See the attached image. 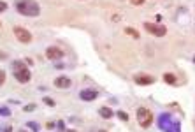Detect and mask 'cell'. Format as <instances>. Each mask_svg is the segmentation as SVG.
I'll list each match as a JSON object with an SVG mask.
<instances>
[{
	"mask_svg": "<svg viewBox=\"0 0 195 132\" xmlns=\"http://www.w3.org/2000/svg\"><path fill=\"white\" fill-rule=\"evenodd\" d=\"M158 125H160V129L164 132H181V130H179V122L172 120L167 113L160 115V118H158Z\"/></svg>",
	"mask_w": 195,
	"mask_h": 132,
	"instance_id": "cell-2",
	"label": "cell"
},
{
	"mask_svg": "<svg viewBox=\"0 0 195 132\" xmlns=\"http://www.w3.org/2000/svg\"><path fill=\"white\" fill-rule=\"evenodd\" d=\"M11 130H13V129H11V127H7V129H6L4 132H11Z\"/></svg>",
	"mask_w": 195,
	"mask_h": 132,
	"instance_id": "cell-26",
	"label": "cell"
},
{
	"mask_svg": "<svg viewBox=\"0 0 195 132\" xmlns=\"http://www.w3.org/2000/svg\"><path fill=\"white\" fill-rule=\"evenodd\" d=\"M28 127H30V129H32V130H39V125H37V122H28Z\"/></svg>",
	"mask_w": 195,
	"mask_h": 132,
	"instance_id": "cell-19",
	"label": "cell"
},
{
	"mask_svg": "<svg viewBox=\"0 0 195 132\" xmlns=\"http://www.w3.org/2000/svg\"><path fill=\"white\" fill-rule=\"evenodd\" d=\"M20 132H28V130H20Z\"/></svg>",
	"mask_w": 195,
	"mask_h": 132,
	"instance_id": "cell-29",
	"label": "cell"
},
{
	"mask_svg": "<svg viewBox=\"0 0 195 132\" xmlns=\"http://www.w3.org/2000/svg\"><path fill=\"white\" fill-rule=\"evenodd\" d=\"M0 27H2V23H0Z\"/></svg>",
	"mask_w": 195,
	"mask_h": 132,
	"instance_id": "cell-30",
	"label": "cell"
},
{
	"mask_svg": "<svg viewBox=\"0 0 195 132\" xmlns=\"http://www.w3.org/2000/svg\"><path fill=\"white\" fill-rule=\"evenodd\" d=\"M79 97H81V100L90 102V100H95V99L98 97V92L97 90H83L79 93Z\"/></svg>",
	"mask_w": 195,
	"mask_h": 132,
	"instance_id": "cell-9",
	"label": "cell"
},
{
	"mask_svg": "<svg viewBox=\"0 0 195 132\" xmlns=\"http://www.w3.org/2000/svg\"><path fill=\"white\" fill-rule=\"evenodd\" d=\"M55 86L56 88H70V86H72V81H70L69 77L60 76V77H56L55 79Z\"/></svg>",
	"mask_w": 195,
	"mask_h": 132,
	"instance_id": "cell-10",
	"label": "cell"
},
{
	"mask_svg": "<svg viewBox=\"0 0 195 132\" xmlns=\"http://www.w3.org/2000/svg\"><path fill=\"white\" fill-rule=\"evenodd\" d=\"M118 118L121 120V122H128V115H127L125 111H118Z\"/></svg>",
	"mask_w": 195,
	"mask_h": 132,
	"instance_id": "cell-15",
	"label": "cell"
},
{
	"mask_svg": "<svg viewBox=\"0 0 195 132\" xmlns=\"http://www.w3.org/2000/svg\"><path fill=\"white\" fill-rule=\"evenodd\" d=\"M144 28H146L149 34L156 35V37H164V35L167 34V28L164 27V25H155V23H144Z\"/></svg>",
	"mask_w": 195,
	"mask_h": 132,
	"instance_id": "cell-5",
	"label": "cell"
},
{
	"mask_svg": "<svg viewBox=\"0 0 195 132\" xmlns=\"http://www.w3.org/2000/svg\"><path fill=\"white\" fill-rule=\"evenodd\" d=\"M134 81L141 86H146V85H153L155 83V77L153 76H148V74H137L134 77Z\"/></svg>",
	"mask_w": 195,
	"mask_h": 132,
	"instance_id": "cell-8",
	"label": "cell"
},
{
	"mask_svg": "<svg viewBox=\"0 0 195 132\" xmlns=\"http://www.w3.org/2000/svg\"><path fill=\"white\" fill-rule=\"evenodd\" d=\"M65 132H77V130H72V129H69V130H65Z\"/></svg>",
	"mask_w": 195,
	"mask_h": 132,
	"instance_id": "cell-27",
	"label": "cell"
},
{
	"mask_svg": "<svg viewBox=\"0 0 195 132\" xmlns=\"http://www.w3.org/2000/svg\"><path fill=\"white\" fill-rule=\"evenodd\" d=\"M46 56H48L49 60H60V58H63V51L60 48H56V46H49L48 49H46Z\"/></svg>",
	"mask_w": 195,
	"mask_h": 132,
	"instance_id": "cell-7",
	"label": "cell"
},
{
	"mask_svg": "<svg viewBox=\"0 0 195 132\" xmlns=\"http://www.w3.org/2000/svg\"><path fill=\"white\" fill-rule=\"evenodd\" d=\"M98 115H100V116H102V118H112V109L111 107H107V106H104V107H100V109H98Z\"/></svg>",
	"mask_w": 195,
	"mask_h": 132,
	"instance_id": "cell-11",
	"label": "cell"
},
{
	"mask_svg": "<svg viewBox=\"0 0 195 132\" xmlns=\"http://www.w3.org/2000/svg\"><path fill=\"white\" fill-rule=\"evenodd\" d=\"M130 2H132L134 6H142L144 4V0H130Z\"/></svg>",
	"mask_w": 195,
	"mask_h": 132,
	"instance_id": "cell-24",
	"label": "cell"
},
{
	"mask_svg": "<svg viewBox=\"0 0 195 132\" xmlns=\"http://www.w3.org/2000/svg\"><path fill=\"white\" fill-rule=\"evenodd\" d=\"M13 32H14V35H16V39H18L20 42H23V44H28V42H32V34L28 32L27 28H23V27H14Z\"/></svg>",
	"mask_w": 195,
	"mask_h": 132,
	"instance_id": "cell-4",
	"label": "cell"
},
{
	"mask_svg": "<svg viewBox=\"0 0 195 132\" xmlns=\"http://www.w3.org/2000/svg\"><path fill=\"white\" fill-rule=\"evenodd\" d=\"M6 83V70H0V86Z\"/></svg>",
	"mask_w": 195,
	"mask_h": 132,
	"instance_id": "cell-20",
	"label": "cell"
},
{
	"mask_svg": "<svg viewBox=\"0 0 195 132\" xmlns=\"http://www.w3.org/2000/svg\"><path fill=\"white\" fill-rule=\"evenodd\" d=\"M4 11H7V4L6 2H0V13H4Z\"/></svg>",
	"mask_w": 195,
	"mask_h": 132,
	"instance_id": "cell-23",
	"label": "cell"
},
{
	"mask_svg": "<svg viewBox=\"0 0 195 132\" xmlns=\"http://www.w3.org/2000/svg\"><path fill=\"white\" fill-rule=\"evenodd\" d=\"M125 34L130 35V37H134V39H141V34L135 30V28H132V27H127L125 28Z\"/></svg>",
	"mask_w": 195,
	"mask_h": 132,
	"instance_id": "cell-12",
	"label": "cell"
},
{
	"mask_svg": "<svg viewBox=\"0 0 195 132\" xmlns=\"http://www.w3.org/2000/svg\"><path fill=\"white\" fill-rule=\"evenodd\" d=\"M55 67H56V69H65V65H63V63H60V62L55 63Z\"/></svg>",
	"mask_w": 195,
	"mask_h": 132,
	"instance_id": "cell-25",
	"label": "cell"
},
{
	"mask_svg": "<svg viewBox=\"0 0 195 132\" xmlns=\"http://www.w3.org/2000/svg\"><path fill=\"white\" fill-rule=\"evenodd\" d=\"M97 132H105V130H97Z\"/></svg>",
	"mask_w": 195,
	"mask_h": 132,
	"instance_id": "cell-28",
	"label": "cell"
},
{
	"mask_svg": "<svg viewBox=\"0 0 195 132\" xmlns=\"http://www.w3.org/2000/svg\"><path fill=\"white\" fill-rule=\"evenodd\" d=\"M0 115H2V116H11V109L6 107V106H2V107H0Z\"/></svg>",
	"mask_w": 195,
	"mask_h": 132,
	"instance_id": "cell-14",
	"label": "cell"
},
{
	"mask_svg": "<svg viewBox=\"0 0 195 132\" xmlns=\"http://www.w3.org/2000/svg\"><path fill=\"white\" fill-rule=\"evenodd\" d=\"M23 67H25V63H23V62H13V69H14V70L23 69Z\"/></svg>",
	"mask_w": 195,
	"mask_h": 132,
	"instance_id": "cell-16",
	"label": "cell"
},
{
	"mask_svg": "<svg viewBox=\"0 0 195 132\" xmlns=\"http://www.w3.org/2000/svg\"><path fill=\"white\" fill-rule=\"evenodd\" d=\"M137 122L142 129H148V127L153 123V113L146 109V107H139L137 109Z\"/></svg>",
	"mask_w": 195,
	"mask_h": 132,
	"instance_id": "cell-3",
	"label": "cell"
},
{
	"mask_svg": "<svg viewBox=\"0 0 195 132\" xmlns=\"http://www.w3.org/2000/svg\"><path fill=\"white\" fill-rule=\"evenodd\" d=\"M164 81L167 85H176V76L171 74V72H165V74H164Z\"/></svg>",
	"mask_w": 195,
	"mask_h": 132,
	"instance_id": "cell-13",
	"label": "cell"
},
{
	"mask_svg": "<svg viewBox=\"0 0 195 132\" xmlns=\"http://www.w3.org/2000/svg\"><path fill=\"white\" fill-rule=\"evenodd\" d=\"M16 9L18 13L23 14V16H39L41 14V7L35 0H18L16 2Z\"/></svg>",
	"mask_w": 195,
	"mask_h": 132,
	"instance_id": "cell-1",
	"label": "cell"
},
{
	"mask_svg": "<svg viewBox=\"0 0 195 132\" xmlns=\"http://www.w3.org/2000/svg\"><path fill=\"white\" fill-rule=\"evenodd\" d=\"M23 111H27V113H32V111H35V104H27L25 107H23Z\"/></svg>",
	"mask_w": 195,
	"mask_h": 132,
	"instance_id": "cell-17",
	"label": "cell"
},
{
	"mask_svg": "<svg viewBox=\"0 0 195 132\" xmlns=\"http://www.w3.org/2000/svg\"><path fill=\"white\" fill-rule=\"evenodd\" d=\"M55 127H56V123H55V122H48V123H46V129H48V130H53Z\"/></svg>",
	"mask_w": 195,
	"mask_h": 132,
	"instance_id": "cell-22",
	"label": "cell"
},
{
	"mask_svg": "<svg viewBox=\"0 0 195 132\" xmlns=\"http://www.w3.org/2000/svg\"><path fill=\"white\" fill-rule=\"evenodd\" d=\"M56 129H58V130H62V132H65V122H62V120H60V122H56Z\"/></svg>",
	"mask_w": 195,
	"mask_h": 132,
	"instance_id": "cell-18",
	"label": "cell"
},
{
	"mask_svg": "<svg viewBox=\"0 0 195 132\" xmlns=\"http://www.w3.org/2000/svg\"><path fill=\"white\" fill-rule=\"evenodd\" d=\"M44 104H48V106L53 107V106H55V100H53V99H49V97H44Z\"/></svg>",
	"mask_w": 195,
	"mask_h": 132,
	"instance_id": "cell-21",
	"label": "cell"
},
{
	"mask_svg": "<svg viewBox=\"0 0 195 132\" xmlns=\"http://www.w3.org/2000/svg\"><path fill=\"white\" fill-rule=\"evenodd\" d=\"M14 77H16L20 83H28L30 77H32V74H30V70H28L27 67H23V69L14 70Z\"/></svg>",
	"mask_w": 195,
	"mask_h": 132,
	"instance_id": "cell-6",
	"label": "cell"
}]
</instances>
